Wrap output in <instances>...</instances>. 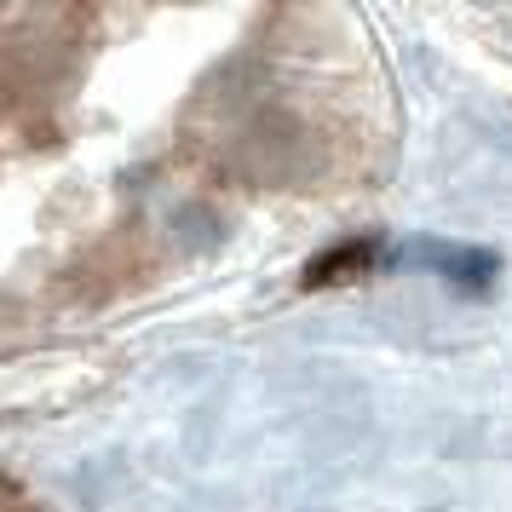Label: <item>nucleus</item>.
<instances>
[{
    "mask_svg": "<svg viewBox=\"0 0 512 512\" xmlns=\"http://www.w3.org/2000/svg\"><path fill=\"white\" fill-rule=\"evenodd\" d=\"M369 242H346V248H328L305 265V288H328V282H351L369 271Z\"/></svg>",
    "mask_w": 512,
    "mask_h": 512,
    "instance_id": "obj_1",
    "label": "nucleus"
}]
</instances>
